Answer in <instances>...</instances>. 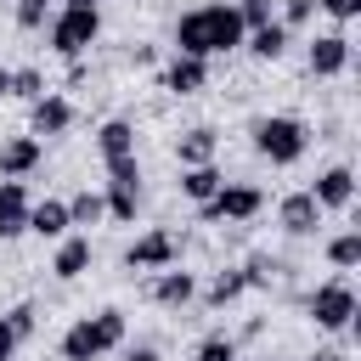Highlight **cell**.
I'll return each instance as SVG.
<instances>
[{
  "mask_svg": "<svg viewBox=\"0 0 361 361\" xmlns=\"http://www.w3.org/2000/svg\"><path fill=\"white\" fill-rule=\"evenodd\" d=\"M305 310H310V322H316L322 333H344V327L355 322V288H350L344 276H333V282H322V288L305 299Z\"/></svg>",
  "mask_w": 361,
  "mask_h": 361,
  "instance_id": "5b68a950",
  "label": "cell"
},
{
  "mask_svg": "<svg viewBox=\"0 0 361 361\" xmlns=\"http://www.w3.org/2000/svg\"><path fill=\"white\" fill-rule=\"evenodd\" d=\"M310 11H316V0H288V6H282V28H288V34H293V28H305V23H310Z\"/></svg>",
  "mask_w": 361,
  "mask_h": 361,
  "instance_id": "4dcf8cb0",
  "label": "cell"
},
{
  "mask_svg": "<svg viewBox=\"0 0 361 361\" xmlns=\"http://www.w3.org/2000/svg\"><path fill=\"white\" fill-rule=\"evenodd\" d=\"M237 17H243V28H259V23H271V0H243Z\"/></svg>",
  "mask_w": 361,
  "mask_h": 361,
  "instance_id": "1f68e13d",
  "label": "cell"
},
{
  "mask_svg": "<svg viewBox=\"0 0 361 361\" xmlns=\"http://www.w3.org/2000/svg\"><path fill=\"white\" fill-rule=\"evenodd\" d=\"M107 214L113 220H135V209H141V169H135V158H113L107 164Z\"/></svg>",
  "mask_w": 361,
  "mask_h": 361,
  "instance_id": "52a82bcc",
  "label": "cell"
},
{
  "mask_svg": "<svg viewBox=\"0 0 361 361\" xmlns=\"http://www.w3.org/2000/svg\"><path fill=\"white\" fill-rule=\"evenodd\" d=\"M39 158H45L39 135H11V141L0 147V175H6V180H23V175L39 169Z\"/></svg>",
  "mask_w": 361,
  "mask_h": 361,
  "instance_id": "8fae6325",
  "label": "cell"
},
{
  "mask_svg": "<svg viewBox=\"0 0 361 361\" xmlns=\"http://www.w3.org/2000/svg\"><path fill=\"white\" fill-rule=\"evenodd\" d=\"M96 34H102L96 6H62V11L51 17V51H56V56H79V51H90Z\"/></svg>",
  "mask_w": 361,
  "mask_h": 361,
  "instance_id": "277c9868",
  "label": "cell"
},
{
  "mask_svg": "<svg viewBox=\"0 0 361 361\" xmlns=\"http://www.w3.org/2000/svg\"><path fill=\"white\" fill-rule=\"evenodd\" d=\"M23 231H28V186L0 180V237H23Z\"/></svg>",
  "mask_w": 361,
  "mask_h": 361,
  "instance_id": "2e32d148",
  "label": "cell"
},
{
  "mask_svg": "<svg viewBox=\"0 0 361 361\" xmlns=\"http://www.w3.org/2000/svg\"><path fill=\"white\" fill-rule=\"evenodd\" d=\"M51 271H56L62 282H73V276H85V271H90V237H62V248H56V259H51Z\"/></svg>",
  "mask_w": 361,
  "mask_h": 361,
  "instance_id": "ffe728a7",
  "label": "cell"
},
{
  "mask_svg": "<svg viewBox=\"0 0 361 361\" xmlns=\"http://www.w3.org/2000/svg\"><path fill=\"white\" fill-rule=\"evenodd\" d=\"M243 17H237V6H197V11H186L180 23H175V45H180V56H226V51H237L243 45Z\"/></svg>",
  "mask_w": 361,
  "mask_h": 361,
  "instance_id": "6da1fadb",
  "label": "cell"
},
{
  "mask_svg": "<svg viewBox=\"0 0 361 361\" xmlns=\"http://www.w3.org/2000/svg\"><path fill=\"white\" fill-rule=\"evenodd\" d=\"M102 214H107V197H102V192H90V186H85V192H73V197H68V220H73V226H96Z\"/></svg>",
  "mask_w": 361,
  "mask_h": 361,
  "instance_id": "603a6c76",
  "label": "cell"
},
{
  "mask_svg": "<svg viewBox=\"0 0 361 361\" xmlns=\"http://www.w3.org/2000/svg\"><path fill=\"white\" fill-rule=\"evenodd\" d=\"M254 147H259V158H271V164H299L305 147H310V130H305V118H293V113H271V118L254 124Z\"/></svg>",
  "mask_w": 361,
  "mask_h": 361,
  "instance_id": "3957f363",
  "label": "cell"
},
{
  "mask_svg": "<svg viewBox=\"0 0 361 361\" xmlns=\"http://www.w3.org/2000/svg\"><path fill=\"white\" fill-rule=\"evenodd\" d=\"M276 220H282V231H288V237H310V231L322 226V203H316L310 192H288V197H282V209H276Z\"/></svg>",
  "mask_w": 361,
  "mask_h": 361,
  "instance_id": "30bf717a",
  "label": "cell"
},
{
  "mask_svg": "<svg viewBox=\"0 0 361 361\" xmlns=\"http://www.w3.org/2000/svg\"><path fill=\"white\" fill-rule=\"evenodd\" d=\"M68 203H56V197H45V203H28V231L34 237H68Z\"/></svg>",
  "mask_w": 361,
  "mask_h": 361,
  "instance_id": "d6986e66",
  "label": "cell"
},
{
  "mask_svg": "<svg viewBox=\"0 0 361 361\" xmlns=\"http://www.w3.org/2000/svg\"><path fill=\"white\" fill-rule=\"evenodd\" d=\"M124 361H158V350H152V344H130V350H124Z\"/></svg>",
  "mask_w": 361,
  "mask_h": 361,
  "instance_id": "e575fe53",
  "label": "cell"
},
{
  "mask_svg": "<svg viewBox=\"0 0 361 361\" xmlns=\"http://www.w3.org/2000/svg\"><path fill=\"white\" fill-rule=\"evenodd\" d=\"M113 344H124V310H96L62 333V361H96Z\"/></svg>",
  "mask_w": 361,
  "mask_h": 361,
  "instance_id": "7a4b0ae2",
  "label": "cell"
},
{
  "mask_svg": "<svg viewBox=\"0 0 361 361\" xmlns=\"http://www.w3.org/2000/svg\"><path fill=\"white\" fill-rule=\"evenodd\" d=\"M327 259H333L338 271H350V265H361V231H338V237L327 243Z\"/></svg>",
  "mask_w": 361,
  "mask_h": 361,
  "instance_id": "d4e9b609",
  "label": "cell"
},
{
  "mask_svg": "<svg viewBox=\"0 0 361 361\" xmlns=\"http://www.w3.org/2000/svg\"><path fill=\"white\" fill-rule=\"evenodd\" d=\"M11 355H17V333H11L6 316H0V361H11Z\"/></svg>",
  "mask_w": 361,
  "mask_h": 361,
  "instance_id": "836d02e7",
  "label": "cell"
},
{
  "mask_svg": "<svg viewBox=\"0 0 361 361\" xmlns=\"http://www.w3.org/2000/svg\"><path fill=\"white\" fill-rule=\"evenodd\" d=\"M259 209H265V192H259V186H248V180H237V186H220L209 203H197L203 226H220V220H254Z\"/></svg>",
  "mask_w": 361,
  "mask_h": 361,
  "instance_id": "8992f818",
  "label": "cell"
},
{
  "mask_svg": "<svg viewBox=\"0 0 361 361\" xmlns=\"http://www.w3.org/2000/svg\"><path fill=\"white\" fill-rule=\"evenodd\" d=\"M209 85V62L203 56H180L175 51V62L164 68V90H175V96H197Z\"/></svg>",
  "mask_w": 361,
  "mask_h": 361,
  "instance_id": "4fadbf2b",
  "label": "cell"
},
{
  "mask_svg": "<svg viewBox=\"0 0 361 361\" xmlns=\"http://www.w3.org/2000/svg\"><path fill=\"white\" fill-rule=\"evenodd\" d=\"M350 68V39L344 34H316L310 39V73L316 79H333V73H344Z\"/></svg>",
  "mask_w": 361,
  "mask_h": 361,
  "instance_id": "7c38bea8",
  "label": "cell"
},
{
  "mask_svg": "<svg viewBox=\"0 0 361 361\" xmlns=\"http://www.w3.org/2000/svg\"><path fill=\"white\" fill-rule=\"evenodd\" d=\"M56 0H17V28H45V11Z\"/></svg>",
  "mask_w": 361,
  "mask_h": 361,
  "instance_id": "83f0119b",
  "label": "cell"
},
{
  "mask_svg": "<svg viewBox=\"0 0 361 361\" xmlns=\"http://www.w3.org/2000/svg\"><path fill=\"white\" fill-rule=\"evenodd\" d=\"M11 96H23V102L45 96V73H39V68H17V73H11Z\"/></svg>",
  "mask_w": 361,
  "mask_h": 361,
  "instance_id": "4316f807",
  "label": "cell"
},
{
  "mask_svg": "<svg viewBox=\"0 0 361 361\" xmlns=\"http://www.w3.org/2000/svg\"><path fill=\"white\" fill-rule=\"evenodd\" d=\"M73 124V102L68 96H34L28 102V135H62Z\"/></svg>",
  "mask_w": 361,
  "mask_h": 361,
  "instance_id": "9c48e42d",
  "label": "cell"
},
{
  "mask_svg": "<svg viewBox=\"0 0 361 361\" xmlns=\"http://www.w3.org/2000/svg\"><path fill=\"white\" fill-rule=\"evenodd\" d=\"M62 6H96V0H62Z\"/></svg>",
  "mask_w": 361,
  "mask_h": 361,
  "instance_id": "74e56055",
  "label": "cell"
},
{
  "mask_svg": "<svg viewBox=\"0 0 361 361\" xmlns=\"http://www.w3.org/2000/svg\"><path fill=\"white\" fill-rule=\"evenodd\" d=\"M220 186H226V175H220L214 164H192V169H180V192H186L192 203H209Z\"/></svg>",
  "mask_w": 361,
  "mask_h": 361,
  "instance_id": "7402d4cb",
  "label": "cell"
},
{
  "mask_svg": "<svg viewBox=\"0 0 361 361\" xmlns=\"http://www.w3.org/2000/svg\"><path fill=\"white\" fill-rule=\"evenodd\" d=\"M243 293H248V282H243V271H220V276H214V282L203 288V299H209L214 310H220V305H231V299H243Z\"/></svg>",
  "mask_w": 361,
  "mask_h": 361,
  "instance_id": "cb8c5ba5",
  "label": "cell"
},
{
  "mask_svg": "<svg viewBox=\"0 0 361 361\" xmlns=\"http://www.w3.org/2000/svg\"><path fill=\"white\" fill-rule=\"evenodd\" d=\"M327 17H338V23H350V17H361V0H316Z\"/></svg>",
  "mask_w": 361,
  "mask_h": 361,
  "instance_id": "d6a6232c",
  "label": "cell"
},
{
  "mask_svg": "<svg viewBox=\"0 0 361 361\" xmlns=\"http://www.w3.org/2000/svg\"><path fill=\"white\" fill-rule=\"evenodd\" d=\"M147 293H152V305L180 310V305H192V299H197V282H192V271H169V265H164V271L152 276V288H147Z\"/></svg>",
  "mask_w": 361,
  "mask_h": 361,
  "instance_id": "9a60e30c",
  "label": "cell"
},
{
  "mask_svg": "<svg viewBox=\"0 0 361 361\" xmlns=\"http://www.w3.org/2000/svg\"><path fill=\"white\" fill-rule=\"evenodd\" d=\"M265 361H271V355H265Z\"/></svg>",
  "mask_w": 361,
  "mask_h": 361,
  "instance_id": "f35d334b",
  "label": "cell"
},
{
  "mask_svg": "<svg viewBox=\"0 0 361 361\" xmlns=\"http://www.w3.org/2000/svg\"><path fill=\"white\" fill-rule=\"evenodd\" d=\"M243 45H248L259 62H276V56L288 51V28H282V23H259V28L243 34Z\"/></svg>",
  "mask_w": 361,
  "mask_h": 361,
  "instance_id": "44dd1931",
  "label": "cell"
},
{
  "mask_svg": "<svg viewBox=\"0 0 361 361\" xmlns=\"http://www.w3.org/2000/svg\"><path fill=\"white\" fill-rule=\"evenodd\" d=\"M192 361H237V344H231V338H203Z\"/></svg>",
  "mask_w": 361,
  "mask_h": 361,
  "instance_id": "f1b7e54d",
  "label": "cell"
},
{
  "mask_svg": "<svg viewBox=\"0 0 361 361\" xmlns=\"http://www.w3.org/2000/svg\"><path fill=\"white\" fill-rule=\"evenodd\" d=\"M34 322H39V310H34V305H17V310H11V316H6V327H11V333H17V344H23V338H28V333H34Z\"/></svg>",
  "mask_w": 361,
  "mask_h": 361,
  "instance_id": "f546056e",
  "label": "cell"
},
{
  "mask_svg": "<svg viewBox=\"0 0 361 361\" xmlns=\"http://www.w3.org/2000/svg\"><path fill=\"white\" fill-rule=\"evenodd\" d=\"M310 361H344V355H338V350H316Z\"/></svg>",
  "mask_w": 361,
  "mask_h": 361,
  "instance_id": "d590c367",
  "label": "cell"
},
{
  "mask_svg": "<svg viewBox=\"0 0 361 361\" xmlns=\"http://www.w3.org/2000/svg\"><path fill=\"white\" fill-rule=\"evenodd\" d=\"M310 197H316L322 209H350V197H355V175H350L344 164H333V169H322V175H316Z\"/></svg>",
  "mask_w": 361,
  "mask_h": 361,
  "instance_id": "5bb4252c",
  "label": "cell"
},
{
  "mask_svg": "<svg viewBox=\"0 0 361 361\" xmlns=\"http://www.w3.org/2000/svg\"><path fill=\"white\" fill-rule=\"evenodd\" d=\"M276 271H282V265H276L271 254H254V259L243 265V282H248V288H271V282H276Z\"/></svg>",
  "mask_w": 361,
  "mask_h": 361,
  "instance_id": "484cf974",
  "label": "cell"
},
{
  "mask_svg": "<svg viewBox=\"0 0 361 361\" xmlns=\"http://www.w3.org/2000/svg\"><path fill=\"white\" fill-rule=\"evenodd\" d=\"M96 152L113 164V158H135V124L130 118H107L102 130H96Z\"/></svg>",
  "mask_w": 361,
  "mask_h": 361,
  "instance_id": "e0dca14e",
  "label": "cell"
},
{
  "mask_svg": "<svg viewBox=\"0 0 361 361\" xmlns=\"http://www.w3.org/2000/svg\"><path fill=\"white\" fill-rule=\"evenodd\" d=\"M0 96H11V68H0Z\"/></svg>",
  "mask_w": 361,
  "mask_h": 361,
  "instance_id": "8d00e7d4",
  "label": "cell"
},
{
  "mask_svg": "<svg viewBox=\"0 0 361 361\" xmlns=\"http://www.w3.org/2000/svg\"><path fill=\"white\" fill-rule=\"evenodd\" d=\"M180 259V237L175 231H147V237H135L130 248H124V265L130 271H164V265H175Z\"/></svg>",
  "mask_w": 361,
  "mask_h": 361,
  "instance_id": "ba28073f",
  "label": "cell"
},
{
  "mask_svg": "<svg viewBox=\"0 0 361 361\" xmlns=\"http://www.w3.org/2000/svg\"><path fill=\"white\" fill-rule=\"evenodd\" d=\"M214 147H220V135H214L209 124H197V130H186V135L175 141V158H180V169H192V164H214Z\"/></svg>",
  "mask_w": 361,
  "mask_h": 361,
  "instance_id": "ac0fdd59",
  "label": "cell"
}]
</instances>
